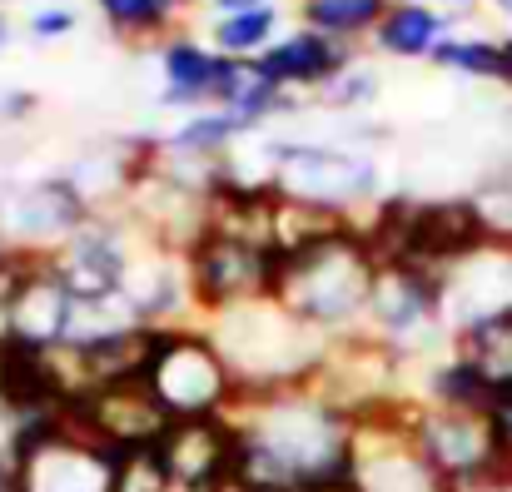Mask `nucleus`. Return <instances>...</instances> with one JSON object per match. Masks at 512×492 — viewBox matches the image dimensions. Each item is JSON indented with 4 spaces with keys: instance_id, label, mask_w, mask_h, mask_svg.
I'll use <instances>...</instances> for the list:
<instances>
[{
    "instance_id": "1",
    "label": "nucleus",
    "mask_w": 512,
    "mask_h": 492,
    "mask_svg": "<svg viewBox=\"0 0 512 492\" xmlns=\"http://www.w3.org/2000/svg\"><path fill=\"white\" fill-rule=\"evenodd\" d=\"M373 279H378V259H373V249L363 239V219H358L353 229H343L334 239L274 249L269 304H279L289 319H299L324 338H343V333L363 328Z\"/></svg>"
},
{
    "instance_id": "2",
    "label": "nucleus",
    "mask_w": 512,
    "mask_h": 492,
    "mask_svg": "<svg viewBox=\"0 0 512 492\" xmlns=\"http://www.w3.org/2000/svg\"><path fill=\"white\" fill-rule=\"evenodd\" d=\"M145 383L170 413V423L184 418H219L234 408L239 378L214 343L209 328L194 324H150V358Z\"/></svg>"
},
{
    "instance_id": "3",
    "label": "nucleus",
    "mask_w": 512,
    "mask_h": 492,
    "mask_svg": "<svg viewBox=\"0 0 512 492\" xmlns=\"http://www.w3.org/2000/svg\"><path fill=\"white\" fill-rule=\"evenodd\" d=\"M179 259H184L189 309L204 319H219L229 309H244L274 294V244L269 239L204 224V234Z\"/></svg>"
},
{
    "instance_id": "4",
    "label": "nucleus",
    "mask_w": 512,
    "mask_h": 492,
    "mask_svg": "<svg viewBox=\"0 0 512 492\" xmlns=\"http://www.w3.org/2000/svg\"><path fill=\"white\" fill-rule=\"evenodd\" d=\"M363 333L393 348L398 358H413L443 338L453 343L448 319H443V274H428L413 264H378Z\"/></svg>"
},
{
    "instance_id": "5",
    "label": "nucleus",
    "mask_w": 512,
    "mask_h": 492,
    "mask_svg": "<svg viewBox=\"0 0 512 492\" xmlns=\"http://www.w3.org/2000/svg\"><path fill=\"white\" fill-rule=\"evenodd\" d=\"M274 179H279V189L294 194V199L339 204V209H353V214H358V204L373 199V189H378L373 160L343 155V150H319V145H284Z\"/></svg>"
},
{
    "instance_id": "6",
    "label": "nucleus",
    "mask_w": 512,
    "mask_h": 492,
    "mask_svg": "<svg viewBox=\"0 0 512 492\" xmlns=\"http://www.w3.org/2000/svg\"><path fill=\"white\" fill-rule=\"evenodd\" d=\"M160 55V75H165V90H160V105H179V110H214L224 105V95L234 90L239 80V60H224L204 35L194 30H174L170 40L155 45Z\"/></svg>"
},
{
    "instance_id": "7",
    "label": "nucleus",
    "mask_w": 512,
    "mask_h": 492,
    "mask_svg": "<svg viewBox=\"0 0 512 492\" xmlns=\"http://www.w3.org/2000/svg\"><path fill=\"white\" fill-rule=\"evenodd\" d=\"M512 314V244H483L443 274V319L458 338L463 328Z\"/></svg>"
},
{
    "instance_id": "8",
    "label": "nucleus",
    "mask_w": 512,
    "mask_h": 492,
    "mask_svg": "<svg viewBox=\"0 0 512 492\" xmlns=\"http://www.w3.org/2000/svg\"><path fill=\"white\" fill-rule=\"evenodd\" d=\"M254 65V75H264L269 85H279L284 95L289 90H334L343 75L358 65L353 60V50L348 45H334V40H324V35H314V30H284L259 60H249Z\"/></svg>"
},
{
    "instance_id": "9",
    "label": "nucleus",
    "mask_w": 512,
    "mask_h": 492,
    "mask_svg": "<svg viewBox=\"0 0 512 492\" xmlns=\"http://www.w3.org/2000/svg\"><path fill=\"white\" fill-rule=\"evenodd\" d=\"M453 35V15L423 0H388L368 45L388 60H433V50Z\"/></svg>"
},
{
    "instance_id": "10",
    "label": "nucleus",
    "mask_w": 512,
    "mask_h": 492,
    "mask_svg": "<svg viewBox=\"0 0 512 492\" xmlns=\"http://www.w3.org/2000/svg\"><path fill=\"white\" fill-rule=\"evenodd\" d=\"M284 35V5L279 0H264V5H249V10H229V15H209V30L204 40L224 55V60H259L274 40Z\"/></svg>"
},
{
    "instance_id": "11",
    "label": "nucleus",
    "mask_w": 512,
    "mask_h": 492,
    "mask_svg": "<svg viewBox=\"0 0 512 492\" xmlns=\"http://www.w3.org/2000/svg\"><path fill=\"white\" fill-rule=\"evenodd\" d=\"M423 403L453 408V413H493L498 388L488 383V373L468 353L453 348L448 358H433L428 363V373H423Z\"/></svg>"
},
{
    "instance_id": "12",
    "label": "nucleus",
    "mask_w": 512,
    "mask_h": 492,
    "mask_svg": "<svg viewBox=\"0 0 512 492\" xmlns=\"http://www.w3.org/2000/svg\"><path fill=\"white\" fill-rule=\"evenodd\" d=\"M383 10H388V0H294V15L304 30H314L334 45H348V50L378 30Z\"/></svg>"
},
{
    "instance_id": "13",
    "label": "nucleus",
    "mask_w": 512,
    "mask_h": 492,
    "mask_svg": "<svg viewBox=\"0 0 512 492\" xmlns=\"http://www.w3.org/2000/svg\"><path fill=\"white\" fill-rule=\"evenodd\" d=\"M189 0H95L100 20L130 45H160L179 30V10Z\"/></svg>"
},
{
    "instance_id": "14",
    "label": "nucleus",
    "mask_w": 512,
    "mask_h": 492,
    "mask_svg": "<svg viewBox=\"0 0 512 492\" xmlns=\"http://www.w3.org/2000/svg\"><path fill=\"white\" fill-rule=\"evenodd\" d=\"M453 348L468 353L488 373V383L498 388V398H508L512 393V314H498V319H483V324L463 328L453 338Z\"/></svg>"
},
{
    "instance_id": "15",
    "label": "nucleus",
    "mask_w": 512,
    "mask_h": 492,
    "mask_svg": "<svg viewBox=\"0 0 512 492\" xmlns=\"http://www.w3.org/2000/svg\"><path fill=\"white\" fill-rule=\"evenodd\" d=\"M433 65H438V70H453V75H468V80L512 85L508 50H503V40H493V35H448V40L433 50Z\"/></svg>"
},
{
    "instance_id": "16",
    "label": "nucleus",
    "mask_w": 512,
    "mask_h": 492,
    "mask_svg": "<svg viewBox=\"0 0 512 492\" xmlns=\"http://www.w3.org/2000/svg\"><path fill=\"white\" fill-rule=\"evenodd\" d=\"M30 35L35 40H60V35H70L75 25H80V15L70 10V5H40V10H30Z\"/></svg>"
},
{
    "instance_id": "17",
    "label": "nucleus",
    "mask_w": 512,
    "mask_h": 492,
    "mask_svg": "<svg viewBox=\"0 0 512 492\" xmlns=\"http://www.w3.org/2000/svg\"><path fill=\"white\" fill-rule=\"evenodd\" d=\"M373 85H378V80H373V70L353 65V70L343 75L324 100H329V105H343V110H353V105H368V100H373Z\"/></svg>"
},
{
    "instance_id": "18",
    "label": "nucleus",
    "mask_w": 512,
    "mask_h": 492,
    "mask_svg": "<svg viewBox=\"0 0 512 492\" xmlns=\"http://www.w3.org/2000/svg\"><path fill=\"white\" fill-rule=\"evenodd\" d=\"M488 423H493V438H498V448H503V453L512 458V393H508V398H498V403H493Z\"/></svg>"
},
{
    "instance_id": "19",
    "label": "nucleus",
    "mask_w": 512,
    "mask_h": 492,
    "mask_svg": "<svg viewBox=\"0 0 512 492\" xmlns=\"http://www.w3.org/2000/svg\"><path fill=\"white\" fill-rule=\"evenodd\" d=\"M30 110H35V95H30V90H5V95H0V120H5V125H10V120H25Z\"/></svg>"
},
{
    "instance_id": "20",
    "label": "nucleus",
    "mask_w": 512,
    "mask_h": 492,
    "mask_svg": "<svg viewBox=\"0 0 512 492\" xmlns=\"http://www.w3.org/2000/svg\"><path fill=\"white\" fill-rule=\"evenodd\" d=\"M199 5H209L214 15H229V10H249V5H264V0H199Z\"/></svg>"
},
{
    "instance_id": "21",
    "label": "nucleus",
    "mask_w": 512,
    "mask_h": 492,
    "mask_svg": "<svg viewBox=\"0 0 512 492\" xmlns=\"http://www.w3.org/2000/svg\"><path fill=\"white\" fill-rule=\"evenodd\" d=\"M423 5H438V10L458 15V10H473V5H483V0H423Z\"/></svg>"
},
{
    "instance_id": "22",
    "label": "nucleus",
    "mask_w": 512,
    "mask_h": 492,
    "mask_svg": "<svg viewBox=\"0 0 512 492\" xmlns=\"http://www.w3.org/2000/svg\"><path fill=\"white\" fill-rule=\"evenodd\" d=\"M0 492H15V468H10V458H0Z\"/></svg>"
},
{
    "instance_id": "23",
    "label": "nucleus",
    "mask_w": 512,
    "mask_h": 492,
    "mask_svg": "<svg viewBox=\"0 0 512 492\" xmlns=\"http://www.w3.org/2000/svg\"><path fill=\"white\" fill-rule=\"evenodd\" d=\"M5 45H10V15L0 10V50H5Z\"/></svg>"
},
{
    "instance_id": "24",
    "label": "nucleus",
    "mask_w": 512,
    "mask_h": 492,
    "mask_svg": "<svg viewBox=\"0 0 512 492\" xmlns=\"http://www.w3.org/2000/svg\"><path fill=\"white\" fill-rule=\"evenodd\" d=\"M488 5H493V10H498V15L512 25V0H488Z\"/></svg>"
},
{
    "instance_id": "25",
    "label": "nucleus",
    "mask_w": 512,
    "mask_h": 492,
    "mask_svg": "<svg viewBox=\"0 0 512 492\" xmlns=\"http://www.w3.org/2000/svg\"><path fill=\"white\" fill-rule=\"evenodd\" d=\"M503 50H508V70H512V30L503 35Z\"/></svg>"
},
{
    "instance_id": "26",
    "label": "nucleus",
    "mask_w": 512,
    "mask_h": 492,
    "mask_svg": "<svg viewBox=\"0 0 512 492\" xmlns=\"http://www.w3.org/2000/svg\"><path fill=\"white\" fill-rule=\"evenodd\" d=\"M189 5H194V0H189Z\"/></svg>"
}]
</instances>
